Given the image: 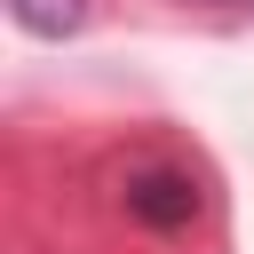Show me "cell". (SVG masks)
<instances>
[{
  "label": "cell",
  "mask_w": 254,
  "mask_h": 254,
  "mask_svg": "<svg viewBox=\"0 0 254 254\" xmlns=\"http://www.w3.org/2000/svg\"><path fill=\"white\" fill-rule=\"evenodd\" d=\"M119 206H127L143 230H183V222H198V183H190L183 167H135V175L119 183Z\"/></svg>",
  "instance_id": "1"
},
{
  "label": "cell",
  "mask_w": 254,
  "mask_h": 254,
  "mask_svg": "<svg viewBox=\"0 0 254 254\" xmlns=\"http://www.w3.org/2000/svg\"><path fill=\"white\" fill-rule=\"evenodd\" d=\"M8 16L24 32H40V40H64V32L87 24V0H8Z\"/></svg>",
  "instance_id": "2"
},
{
  "label": "cell",
  "mask_w": 254,
  "mask_h": 254,
  "mask_svg": "<svg viewBox=\"0 0 254 254\" xmlns=\"http://www.w3.org/2000/svg\"><path fill=\"white\" fill-rule=\"evenodd\" d=\"M206 8H254V0H206Z\"/></svg>",
  "instance_id": "3"
}]
</instances>
